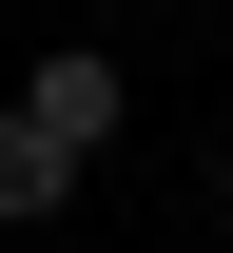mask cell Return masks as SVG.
I'll return each instance as SVG.
<instances>
[{
    "instance_id": "6da1fadb",
    "label": "cell",
    "mask_w": 233,
    "mask_h": 253,
    "mask_svg": "<svg viewBox=\"0 0 233 253\" xmlns=\"http://www.w3.org/2000/svg\"><path fill=\"white\" fill-rule=\"evenodd\" d=\"M20 117H39V136H59V156H117V117H136V78L98 59V39H59V59H39V78H20Z\"/></svg>"
},
{
    "instance_id": "7a4b0ae2",
    "label": "cell",
    "mask_w": 233,
    "mask_h": 253,
    "mask_svg": "<svg viewBox=\"0 0 233 253\" xmlns=\"http://www.w3.org/2000/svg\"><path fill=\"white\" fill-rule=\"evenodd\" d=\"M78 175H98V156H59V136H39L20 97H0V234H39V214H78Z\"/></svg>"
}]
</instances>
